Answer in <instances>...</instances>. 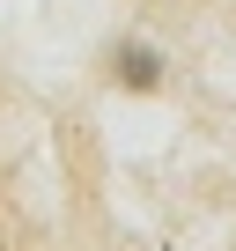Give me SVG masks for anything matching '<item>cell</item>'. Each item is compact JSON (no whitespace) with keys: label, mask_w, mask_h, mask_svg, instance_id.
I'll use <instances>...</instances> for the list:
<instances>
[{"label":"cell","mask_w":236,"mask_h":251,"mask_svg":"<svg viewBox=\"0 0 236 251\" xmlns=\"http://www.w3.org/2000/svg\"><path fill=\"white\" fill-rule=\"evenodd\" d=\"M118 67H126V81H133V89H155V52L126 45V59H118Z\"/></svg>","instance_id":"1"}]
</instances>
